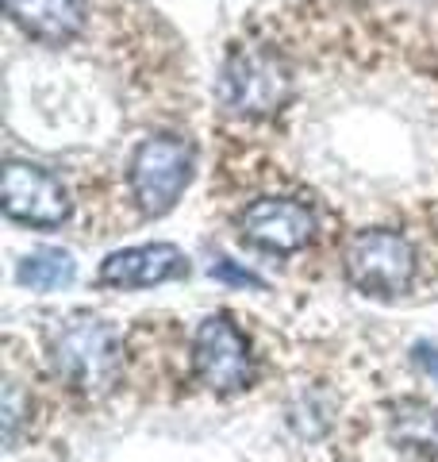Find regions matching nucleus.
<instances>
[{"label": "nucleus", "instance_id": "14", "mask_svg": "<svg viewBox=\"0 0 438 462\" xmlns=\"http://www.w3.org/2000/svg\"><path fill=\"white\" fill-rule=\"evenodd\" d=\"M415 358H419V363H423V366H427V370L434 374V378H438V351H434V346H427V343H419V346H415Z\"/></svg>", "mask_w": 438, "mask_h": 462}, {"label": "nucleus", "instance_id": "7", "mask_svg": "<svg viewBox=\"0 0 438 462\" xmlns=\"http://www.w3.org/2000/svg\"><path fill=\"white\" fill-rule=\"evenodd\" d=\"M246 243L269 254H297L315 236V212L292 197H261L239 216Z\"/></svg>", "mask_w": 438, "mask_h": 462}, {"label": "nucleus", "instance_id": "5", "mask_svg": "<svg viewBox=\"0 0 438 462\" xmlns=\"http://www.w3.org/2000/svg\"><path fill=\"white\" fill-rule=\"evenodd\" d=\"M193 374L200 385H208L212 393H242L254 382V358L251 343L239 331V324L227 312H215L208 320H200L193 336Z\"/></svg>", "mask_w": 438, "mask_h": 462}, {"label": "nucleus", "instance_id": "13", "mask_svg": "<svg viewBox=\"0 0 438 462\" xmlns=\"http://www.w3.org/2000/svg\"><path fill=\"white\" fill-rule=\"evenodd\" d=\"M212 278L231 282V285H251V289H261V278H254L251 270H239L235 263H227V258H219V263L212 266Z\"/></svg>", "mask_w": 438, "mask_h": 462}, {"label": "nucleus", "instance_id": "8", "mask_svg": "<svg viewBox=\"0 0 438 462\" xmlns=\"http://www.w3.org/2000/svg\"><path fill=\"white\" fill-rule=\"evenodd\" d=\"M188 273V258L173 243H146V247L115 251L100 263V282L112 289H146Z\"/></svg>", "mask_w": 438, "mask_h": 462}, {"label": "nucleus", "instance_id": "9", "mask_svg": "<svg viewBox=\"0 0 438 462\" xmlns=\"http://www.w3.org/2000/svg\"><path fill=\"white\" fill-rule=\"evenodd\" d=\"M8 16L32 39L62 47L85 27V0H5Z\"/></svg>", "mask_w": 438, "mask_h": 462}, {"label": "nucleus", "instance_id": "12", "mask_svg": "<svg viewBox=\"0 0 438 462\" xmlns=\"http://www.w3.org/2000/svg\"><path fill=\"white\" fill-rule=\"evenodd\" d=\"M20 420H23V393H20L16 382H8L5 385V443H8V451L16 447Z\"/></svg>", "mask_w": 438, "mask_h": 462}, {"label": "nucleus", "instance_id": "6", "mask_svg": "<svg viewBox=\"0 0 438 462\" xmlns=\"http://www.w3.org/2000/svg\"><path fill=\"white\" fill-rule=\"evenodd\" d=\"M0 200L12 220L27 227H58L69 216V193L50 170L32 162H8L0 181Z\"/></svg>", "mask_w": 438, "mask_h": 462}, {"label": "nucleus", "instance_id": "3", "mask_svg": "<svg viewBox=\"0 0 438 462\" xmlns=\"http://www.w3.org/2000/svg\"><path fill=\"white\" fill-rule=\"evenodd\" d=\"M193 143L181 135H151L131 158V193L142 216H166L193 181Z\"/></svg>", "mask_w": 438, "mask_h": 462}, {"label": "nucleus", "instance_id": "4", "mask_svg": "<svg viewBox=\"0 0 438 462\" xmlns=\"http://www.w3.org/2000/svg\"><path fill=\"white\" fill-rule=\"evenodd\" d=\"M346 278L354 282L361 293L373 297H400L412 289L415 278V251L400 231L373 227L354 236L346 247Z\"/></svg>", "mask_w": 438, "mask_h": 462}, {"label": "nucleus", "instance_id": "1", "mask_svg": "<svg viewBox=\"0 0 438 462\" xmlns=\"http://www.w3.org/2000/svg\"><path fill=\"white\" fill-rule=\"evenodd\" d=\"M50 358L58 378H66V385L89 397L112 393L115 374H120V343H115L112 328L96 316L58 320L50 336Z\"/></svg>", "mask_w": 438, "mask_h": 462}, {"label": "nucleus", "instance_id": "2", "mask_svg": "<svg viewBox=\"0 0 438 462\" xmlns=\"http://www.w3.org/2000/svg\"><path fill=\"white\" fill-rule=\"evenodd\" d=\"M219 100H224L227 112L242 116V120H266L292 100V74L273 51L235 47L224 62Z\"/></svg>", "mask_w": 438, "mask_h": 462}, {"label": "nucleus", "instance_id": "11", "mask_svg": "<svg viewBox=\"0 0 438 462\" xmlns=\"http://www.w3.org/2000/svg\"><path fill=\"white\" fill-rule=\"evenodd\" d=\"M73 273H78V266H73V258L66 251H58V247H42L35 254H27L20 270H16V278L20 285L27 289H39V293H50V289H62L73 282Z\"/></svg>", "mask_w": 438, "mask_h": 462}, {"label": "nucleus", "instance_id": "10", "mask_svg": "<svg viewBox=\"0 0 438 462\" xmlns=\"http://www.w3.org/2000/svg\"><path fill=\"white\" fill-rule=\"evenodd\" d=\"M392 439L407 451L438 455V409H431L427 401H404L392 412Z\"/></svg>", "mask_w": 438, "mask_h": 462}]
</instances>
